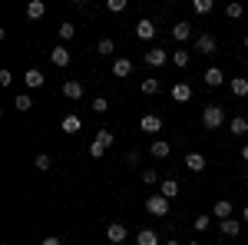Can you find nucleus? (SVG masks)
Returning <instances> with one entry per match:
<instances>
[{
  "mask_svg": "<svg viewBox=\"0 0 248 245\" xmlns=\"http://www.w3.org/2000/svg\"><path fill=\"white\" fill-rule=\"evenodd\" d=\"M33 166H37L40 172H50V166H53V159H50L46 152H40V156H33Z\"/></svg>",
  "mask_w": 248,
  "mask_h": 245,
  "instance_id": "obj_30",
  "label": "nucleus"
},
{
  "mask_svg": "<svg viewBox=\"0 0 248 245\" xmlns=\"http://www.w3.org/2000/svg\"><path fill=\"white\" fill-rule=\"evenodd\" d=\"M139 130L142 132H162V116H155V113L142 116V119H139Z\"/></svg>",
  "mask_w": 248,
  "mask_h": 245,
  "instance_id": "obj_10",
  "label": "nucleus"
},
{
  "mask_svg": "<svg viewBox=\"0 0 248 245\" xmlns=\"http://www.w3.org/2000/svg\"><path fill=\"white\" fill-rule=\"evenodd\" d=\"M106 239H109V245H119V242L129 239V232H126L123 222H109V226H106Z\"/></svg>",
  "mask_w": 248,
  "mask_h": 245,
  "instance_id": "obj_3",
  "label": "nucleus"
},
{
  "mask_svg": "<svg viewBox=\"0 0 248 245\" xmlns=\"http://www.w3.org/2000/svg\"><path fill=\"white\" fill-rule=\"evenodd\" d=\"M136 245H159V232H153V229H142V232L136 235Z\"/></svg>",
  "mask_w": 248,
  "mask_h": 245,
  "instance_id": "obj_23",
  "label": "nucleus"
},
{
  "mask_svg": "<svg viewBox=\"0 0 248 245\" xmlns=\"http://www.w3.org/2000/svg\"><path fill=\"white\" fill-rule=\"evenodd\" d=\"M129 73H133V60H129V57H119L113 63V76H119V80H123V76H129Z\"/></svg>",
  "mask_w": 248,
  "mask_h": 245,
  "instance_id": "obj_16",
  "label": "nucleus"
},
{
  "mask_svg": "<svg viewBox=\"0 0 248 245\" xmlns=\"http://www.w3.org/2000/svg\"><path fill=\"white\" fill-rule=\"evenodd\" d=\"M146 212H149V215H159V219H162V215H169V199H166V196H159V192H153V196L146 199Z\"/></svg>",
  "mask_w": 248,
  "mask_h": 245,
  "instance_id": "obj_2",
  "label": "nucleus"
},
{
  "mask_svg": "<svg viewBox=\"0 0 248 245\" xmlns=\"http://www.w3.org/2000/svg\"><path fill=\"white\" fill-rule=\"evenodd\" d=\"M242 222H245V226H248V206L242 209Z\"/></svg>",
  "mask_w": 248,
  "mask_h": 245,
  "instance_id": "obj_41",
  "label": "nucleus"
},
{
  "mask_svg": "<svg viewBox=\"0 0 248 245\" xmlns=\"http://www.w3.org/2000/svg\"><path fill=\"white\" fill-rule=\"evenodd\" d=\"M189 60H192V53H189V50H182V47H179V50H172V60H169V63H175L179 70H186V66H189Z\"/></svg>",
  "mask_w": 248,
  "mask_h": 245,
  "instance_id": "obj_22",
  "label": "nucleus"
},
{
  "mask_svg": "<svg viewBox=\"0 0 248 245\" xmlns=\"http://www.w3.org/2000/svg\"><path fill=\"white\" fill-rule=\"evenodd\" d=\"M222 123H225V110L215 106V103H205V110H202V126H205V130H218Z\"/></svg>",
  "mask_w": 248,
  "mask_h": 245,
  "instance_id": "obj_1",
  "label": "nucleus"
},
{
  "mask_svg": "<svg viewBox=\"0 0 248 245\" xmlns=\"http://www.w3.org/2000/svg\"><path fill=\"white\" fill-rule=\"evenodd\" d=\"M172 99H175V103H189L192 99V86L186 83V80H179V83L172 86Z\"/></svg>",
  "mask_w": 248,
  "mask_h": 245,
  "instance_id": "obj_12",
  "label": "nucleus"
},
{
  "mask_svg": "<svg viewBox=\"0 0 248 245\" xmlns=\"http://www.w3.org/2000/svg\"><path fill=\"white\" fill-rule=\"evenodd\" d=\"M14 106H17L20 113H27V110H33V99H30V96H27V93H20L17 99H14Z\"/></svg>",
  "mask_w": 248,
  "mask_h": 245,
  "instance_id": "obj_32",
  "label": "nucleus"
},
{
  "mask_svg": "<svg viewBox=\"0 0 248 245\" xmlns=\"http://www.w3.org/2000/svg\"><path fill=\"white\" fill-rule=\"evenodd\" d=\"M162 245H179V239H166V242H162Z\"/></svg>",
  "mask_w": 248,
  "mask_h": 245,
  "instance_id": "obj_43",
  "label": "nucleus"
},
{
  "mask_svg": "<svg viewBox=\"0 0 248 245\" xmlns=\"http://www.w3.org/2000/svg\"><path fill=\"white\" fill-rule=\"evenodd\" d=\"M43 14H46V3H43V0H30V3H27V17L30 20H40Z\"/></svg>",
  "mask_w": 248,
  "mask_h": 245,
  "instance_id": "obj_21",
  "label": "nucleus"
},
{
  "mask_svg": "<svg viewBox=\"0 0 248 245\" xmlns=\"http://www.w3.org/2000/svg\"><path fill=\"white\" fill-rule=\"evenodd\" d=\"M248 132V119L245 116H232V136H245Z\"/></svg>",
  "mask_w": 248,
  "mask_h": 245,
  "instance_id": "obj_26",
  "label": "nucleus"
},
{
  "mask_svg": "<svg viewBox=\"0 0 248 245\" xmlns=\"http://www.w3.org/2000/svg\"><path fill=\"white\" fill-rule=\"evenodd\" d=\"M63 96L73 99V103L83 99V83H79V80H63Z\"/></svg>",
  "mask_w": 248,
  "mask_h": 245,
  "instance_id": "obj_9",
  "label": "nucleus"
},
{
  "mask_svg": "<svg viewBox=\"0 0 248 245\" xmlns=\"http://www.w3.org/2000/svg\"><path fill=\"white\" fill-rule=\"evenodd\" d=\"M245 179H248V172H245Z\"/></svg>",
  "mask_w": 248,
  "mask_h": 245,
  "instance_id": "obj_47",
  "label": "nucleus"
},
{
  "mask_svg": "<svg viewBox=\"0 0 248 245\" xmlns=\"http://www.w3.org/2000/svg\"><path fill=\"white\" fill-rule=\"evenodd\" d=\"M106 110H109V99H106V96H96L93 99V113H106Z\"/></svg>",
  "mask_w": 248,
  "mask_h": 245,
  "instance_id": "obj_37",
  "label": "nucleus"
},
{
  "mask_svg": "<svg viewBox=\"0 0 248 245\" xmlns=\"http://www.w3.org/2000/svg\"><path fill=\"white\" fill-rule=\"evenodd\" d=\"M215 50H218V43H215L212 33H199V37H195V53H205V57H209Z\"/></svg>",
  "mask_w": 248,
  "mask_h": 245,
  "instance_id": "obj_5",
  "label": "nucleus"
},
{
  "mask_svg": "<svg viewBox=\"0 0 248 245\" xmlns=\"http://www.w3.org/2000/svg\"><path fill=\"white\" fill-rule=\"evenodd\" d=\"M218 232H222L225 239H235V235L242 232V222H238V219L232 215V219H225V222H218Z\"/></svg>",
  "mask_w": 248,
  "mask_h": 245,
  "instance_id": "obj_14",
  "label": "nucleus"
},
{
  "mask_svg": "<svg viewBox=\"0 0 248 245\" xmlns=\"http://www.w3.org/2000/svg\"><path fill=\"white\" fill-rule=\"evenodd\" d=\"M192 229H195V232H209V229H212V215H195Z\"/></svg>",
  "mask_w": 248,
  "mask_h": 245,
  "instance_id": "obj_31",
  "label": "nucleus"
},
{
  "mask_svg": "<svg viewBox=\"0 0 248 245\" xmlns=\"http://www.w3.org/2000/svg\"><path fill=\"white\" fill-rule=\"evenodd\" d=\"M14 83V73L10 70H0V86H10Z\"/></svg>",
  "mask_w": 248,
  "mask_h": 245,
  "instance_id": "obj_39",
  "label": "nucleus"
},
{
  "mask_svg": "<svg viewBox=\"0 0 248 245\" xmlns=\"http://www.w3.org/2000/svg\"><path fill=\"white\" fill-rule=\"evenodd\" d=\"M186 166H189L192 172H202L205 169V156H202V152H189V156H186Z\"/></svg>",
  "mask_w": 248,
  "mask_h": 245,
  "instance_id": "obj_20",
  "label": "nucleus"
},
{
  "mask_svg": "<svg viewBox=\"0 0 248 245\" xmlns=\"http://www.w3.org/2000/svg\"><path fill=\"white\" fill-rule=\"evenodd\" d=\"M232 212H235V209H232V202H229V199H218V202L212 206V219L225 222V219H232Z\"/></svg>",
  "mask_w": 248,
  "mask_h": 245,
  "instance_id": "obj_8",
  "label": "nucleus"
},
{
  "mask_svg": "<svg viewBox=\"0 0 248 245\" xmlns=\"http://www.w3.org/2000/svg\"><path fill=\"white\" fill-rule=\"evenodd\" d=\"M155 33H159V27H155L153 20H139V23H136V37L139 40H155Z\"/></svg>",
  "mask_w": 248,
  "mask_h": 245,
  "instance_id": "obj_7",
  "label": "nucleus"
},
{
  "mask_svg": "<svg viewBox=\"0 0 248 245\" xmlns=\"http://www.w3.org/2000/svg\"><path fill=\"white\" fill-rule=\"evenodd\" d=\"M60 126H63V132H73V136H77V132L83 130V119H79L77 113H70V116H63V123H60Z\"/></svg>",
  "mask_w": 248,
  "mask_h": 245,
  "instance_id": "obj_17",
  "label": "nucleus"
},
{
  "mask_svg": "<svg viewBox=\"0 0 248 245\" xmlns=\"http://www.w3.org/2000/svg\"><path fill=\"white\" fill-rule=\"evenodd\" d=\"M113 50H116V43H113V40H109V37H103V40H99V43H96V53H99V57H109Z\"/></svg>",
  "mask_w": 248,
  "mask_h": 245,
  "instance_id": "obj_29",
  "label": "nucleus"
},
{
  "mask_svg": "<svg viewBox=\"0 0 248 245\" xmlns=\"http://www.w3.org/2000/svg\"><path fill=\"white\" fill-rule=\"evenodd\" d=\"M50 60H53V66H70V60H73V53L66 50V43H57V47L50 50Z\"/></svg>",
  "mask_w": 248,
  "mask_h": 245,
  "instance_id": "obj_6",
  "label": "nucleus"
},
{
  "mask_svg": "<svg viewBox=\"0 0 248 245\" xmlns=\"http://www.w3.org/2000/svg\"><path fill=\"white\" fill-rule=\"evenodd\" d=\"M142 182H146V186H159L162 179H159V172H155V169H146V172H142Z\"/></svg>",
  "mask_w": 248,
  "mask_h": 245,
  "instance_id": "obj_36",
  "label": "nucleus"
},
{
  "mask_svg": "<svg viewBox=\"0 0 248 245\" xmlns=\"http://www.w3.org/2000/svg\"><path fill=\"white\" fill-rule=\"evenodd\" d=\"M23 83H27V86H30V90H40V86H43V83H46V76L40 73L37 66H30V70H27V73H23Z\"/></svg>",
  "mask_w": 248,
  "mask_h": 245,
  "instance_id": "obj_13",
  "label": "nucleus"
},
{
  "mask_svg": "<svg viewBox=\"0 0 248 245\" xmlns=\"http://www.w3.org/2000/svg\"><path fill=\"white\" fill-rule=\"evenodd\" d=\"M142 60H146L149 66H162V63H169V60H172V53H169V50H162V47H153L149 53H142Z\"/></svg>",
  "mask_w": 248,
  "mask_h": 245,
  "instance_id": "obj_4",
  "label": "nucleus"
},
{
  "mask_svg": "<svg viewBox=\"0 0 248 245\" xmlns=\"http://www.w3.org/2000/svg\"><path fill=\"white\" fill-rule=\"evenodd\" d=\"M202 80H205V86H212V90H215V86H222V83H225V73H222L218 66H209Z\"/></svg>",
  "mask_w": 248,
  "mask_h": 245,
  "instance_id": "obj_15",
  "label": "nucleus"
},
{
  "mask_svg": "<svg viewBox=\"0 0 248 245\" xmlns=\"http://www.w3.org/2000/svg\"><path fill=\"white\" fill-rule=\"evenodd\" d=\"M119 245H129V242H119Z\"/></svg>",
  "mask_w": 248,
  "mask_h": 245,
  "instance_id": "obj_46",
  "label": "nucleus"
},
{
  "mask_svg": "<svg viewBox=\"0 0 248 245\" xmlns=\"http://www.w3.org/2000/svg\"><path fill=\"white\" fill-rule=\"evenodd\" d=\"M60 43H70V40L77 37V27H73V23H60Z\"/></svg>",
  "mask_w": 248,
  "mask_h": 245,
  "instance_id": "obj_27",
  "label": "nucleus"
},
{
  "mask_svg": "<svg viewBox=\"0 0 248 245\" xmlns=\"http://www.w3.org/2000/svg\"><path fill=\"white\" fill-rule=\"evenodd\" d=\"M106 7H109V14H123L126 10V0H106Z\"/></svg>",
  "mask_w": 248,
  "mask_h": 245,
  "instance_id": "obj_38",
  "label": "nucleus"
},
{
  "mask_svg": "<svg viewBox=\"0 0 248 245\" xmlns=\"http://www.w3.org/2000/svg\"><path fill=\"white\" fill-rule=\"evenodd\" d=\"M225 17L229 20H242L245 17V7H242L238 0H232V3H225Z\"/></svg>",
  "mask_w": 248,
  "mask_h": 245,
  "instance_id": "obj_24",
  "label": "nucleus"
},
{
  "mask_svg": "<svg viewBox=\"0 0 248 245\" xmlns=\"http://www.w3.org/2000/svg\"><path fill=\"white\" fill-rule=\"evenodd\" d=\"M139 90H142L146 96H155L159 90H162V83H159V80H142V83H139Z\"/></svg>",
  "mask_w": 248,
  "mask_h": 245,
  "instance_id": "obj_28",
  "label": "nucleus"
},
{
  "mask_svg": "<svg viewBox=\"0 0 248 245\" xmlns=\"http://www.w3.org/2000/svg\"><path fill=\"white\" fill-rule=\"evenodd\" d=\"M96 139H99V143H103V146L109 149V146L116 143V132H113V130H99V132H96Z\"/></svg>",
  "mask_w": 248,
  "mask_h": 245,
  "instance_id": "obj_33",
  "label": "nucleus"
},
{
  "mask_svg": "<svg viewBox=\"0 0 248 245\" xmlns=\"http://www.w3.org/2000/svg\"><path fill=\"white\" fill-rule=\"evenodd\" d=\"M90 156H93V159H103V156H106V146H103L99 139H93V143H90Z\"/></svg>",
  "mask_w": 248,
  "mask_h": 245,
  "instance_id": "obj_35",
  "label": "nucleus"
},
{
  "mask_svg": "<svg viewBox=\"0 0 248 245\" xmlns=\"http://www.w3.org/2000/svg\"><path fill=\"white\" fill-rule=\"evenodd\" d=\"M159 196L175 199V196H179V182H175V179H162V182H159Z\"/></svg>",
  "mask_w": 248,
  "mask_h": 245,
  "instance_id": "obj_19",
  "label": "nucleus"
},
{
  "mask_svg": "<svg viewBox=\"0 0 248 245\" xmlns=\"http://www.w3.org/2000/svg\"><path fill=\"white\" fill-rule=\"evenodd\" d=\"M40 245H63V239H57V235H46Z\"/></svg>",
  "mask_w": 248,
  "mask_h": 245,
  "instance_id": "obj_40",
  "label": "nucleus"
},
{
  "mask_svg": "<svg viewBox=\"0 0 248 245\" xmlns=\"http://www.w3.org/2000/svg\"><path fill=\"white\" fill-rule=\"evenodd\" d=\"M232 96L248 99V80H245V76H235V80H232Z\"/></svg>",
  "mask_w": 248,
  "mask_h": 245,
  "instance_id": "obj_18",
  "label": "nucleus"
},
{
  "mask_svg": "<svg viewBox=\"0 0 248 245\" xmlns=\"http://www.w3.org/2000/svg\"><path fill=\"white\" fill-rule=\"evenodd\" d=\"M242 43H245V47H248V33H245V40H242Z\"/></svg>",
  "mask_w": 248,
  "mask_h": 245,
  "instance_id": "obj_44",
  "label": "nucleus"
},
{
  "mask_svg": "<svg viewBox=\"0 0 248 245\" xmlns=\"http://www.w3.org/2000/svg\"><path fill=\"white\" fill-rule=\"evenodd\" d=\"M149 152H153V159H166V156H169L172 149H169V143H166V139H155Z\"/></svg>",
  "mask_w": 248,
  "mask_h": 245,
  "instance_id": "obj_25",
  "label": "nucleus"
},
{
  "mask_svg": "<svg viewBox=\"0 0 248 245\" xmlns=\"http://www.w3.org/2000/svg\"><path fill=\"white\" fill-rule=\"evenodd\" d=\"M212 7H215L212 0H192V10H195V14H209Z\"/></svg>",
  "mask_w": 248,
  "mask_h": 245,
  "instance_id": "obj_34",
  "label": "nucleus"
},
{
  "mask_svg": "<svg viewBox=\"0 0 248 245\" xmlns=\"http://www.w3.org/2000/svg\"><path fill=\"white\" fill-rule=\"evenodd\" d=\"M242 159H248V143H245V146H242Z\"/></svg>",
  "mask_w": 248,
  "mask_h": 245,
  "instance_id": "obj_42",
  "label": "nucleus"
},
{
  "mask_svg": "<svg viewBox=\"0 0 248 245\" xmlns=\"http://www.w3.org/2000/svg\"><path fill=\"white\" fill-rule=\"evenodd\" d=\"M189 37H192V23L189 20H179V23L172 27V40H175V43H186Z\"/></svg>",
  "mask_w": 248,
  "mask_h": 245,
  "instance_id": "obj_11",
  "label": "nucleus"
},
{
  "mask_svg": "<svg viewBox=\"0 0 248 245\" xmlns=\"http://www.w3.org/2000/svg\"><path fill=\"white\" fill-rule=\"evenodd\" d=\"M189 245H202V242H189Z\"/></svg>",
  "mask_w": 248,
  "mask_h": 245,
  "instance_id": "obj_45",
  "label": "nucleus"
}]
</instances>
